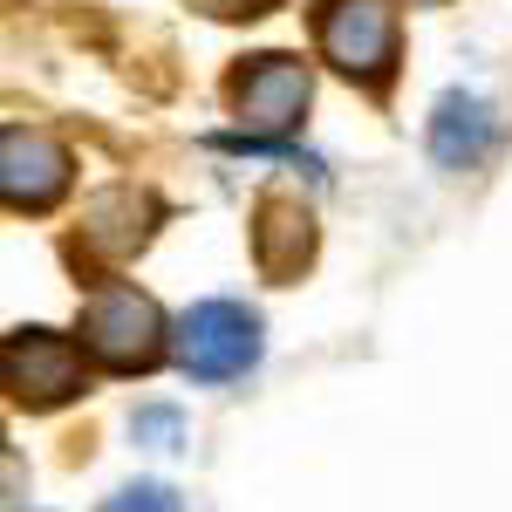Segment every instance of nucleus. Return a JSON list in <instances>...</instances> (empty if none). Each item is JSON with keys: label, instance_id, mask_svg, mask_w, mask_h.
<instances>
[{"label": "nucleus", "instance_id": "f257e3e1", "mask_svg": "<svg viewBox=\"0 0 512 512\" xmlns=\"http://www.w3.org/2000/svg\"><path fill=\"white\" fill-rule=\"evenodd\" d=\"M76 342L103 376H144L164 362V308L137 287V280H103L82 294Z\"/></svg>", "mask_w": 512, "mask_h": 512}, {"label": "nucleus", "instance_id": "f03ea898", "mask_svg": "<svg viewBox=\"0 0 512 512\" xmlns=\"http://www.w3.org/2000/svg\"><path fill=\"white\" fill-rule=\"evenodd\" d=\"M308 28H315V55L335 76H349L355 89L383 96L396 82V62H403V14H396V0H315Z\"/></svg>", "mask_w": 512, "mask_h": 512}, {"label": "nucleus", "instance_id": "7ed1b4c3", "mask_svg": "<svg viewBox=\"0 0 512 512\" xmlns=\"http://www.w3.org/2000/svg\"><path fill=\"white\" fill-rule=\"evenodd\" d=\"M308 96H315V76H308L301 55H287V48L239 55L233 76H226V110L239 117L233 137H246V144H280V137H294L301 117H308Z\"/></svg>", "mask_w": 512, "mask_h": 512}, {"label": "nucleus", "instance_id": "20e7f679", "mask_svg": "<svg viewBox=\"0 0 512 512\" xmlns=\"http://www.w3.org/2000/svg\"><path fill=\"white\" fill-rule=\"evenodd\" d=\"M164 219V198L144 192V185H110V192H96L89 205H82V233H69V267H82V274H96V287L103 280H117L123 260H137L144 253V239L158 233Z\"/></svg>", "mask_w": 512, "mask_h": 512}, {"label": "nucleus", "instance_id": "39448f33", "mask_svg": "<svg viewBox=\"0 0 512 512\" xmlns=\"http://www.w3.org/2000/svg\"><path fill=\"white\" fill-rule=\"evenodd\" d=\"M171 355H178V369L192 376V383H205V390H219V383H239L253 362H260V315L246 308V301H198L192 315L178 321V342H171Z\"/></svg>", "mask_w": 512, "mask_h": 512}, {"label": "nucleus", "instance_id": "423d86ee", "mask_svg": "<svg viewBox=\"0 0 512 512\" xmlns=\"http://www.w3.org/2000/svg\"><path fill=\"white\" fill-rule=\"evenodd\" d=\"M0 383L21 410H55V403L82 396L89 355L76 335H55V328L28 321V328H7V342H0Z\"/></svg>", "mask_w": 512, "mask_h": 512}, {"label": "nucleus", "instance_id": "0eeeda50", "mask_svg": "<svg viewBox=\"0 0 512 512\" xmlns=\"http://www.w3.org/2000/svg\"><path fill=\"white\" fill-rule=\"evenodd\" d=\"M76 185V151L62 137H48L35 123H7L0 130V198L21 219H48Z\"/></svg>", "mask_w": 512, "mask_h": 512}, {"label": "nucleus", "instance_id": "6e6552de", "mask_svg": "<svg viewBox=\"0 0 512 512\" xmlns=\"http://www.w3.org/2000/svg\"><path fill=\"white\" fill-rule=\"evenodd\" d=\"M253 267L274 287H294L315 267V212L301 205V192L274 185L253 198Z\"/></svg>", "mask_w": 512, "mask_h": 512}, {"label": "nucleus", "instance_id": "1a4fd4ad", "mask_svg": "<svg viewBox=\"0 0 512 512\" xmlns=\"http://www.w3.org/2000/svg\"><path fill=\"white\" fill-rule=\"evenodd\" d=\"M499 137H506L499 110L485 96H472V89H444L431 103V123H424V151L444 171H478V164L499 151Z\"/></svg>", "mask_w": 512, "mask_h": 512}, {"label": "nucleus", "instance_id": "9d476101", "mask_svg": "<svg viewBox=\"0 0 512 512\" xmlns=\"http://www.w3.org/2000/svg\"><path fill=\"white\" fill-rule=\"evenodd\" d=\"M137 444H151V451H178V437H185V417L171 410V403H151V410H137Z\"/></svg>", "mask_w": 512, "mask_h": 512}, {"label": "nucleus", "instance_id": "9b49d317", "mask_svg": "<svg viewBox=\"0 0 512 512\" xmlns=\"http://www.w3.org/2000/svg\"><path fill=\"white\" fill-rule=\"evenodd\" d=\"M103 512H185V499L171 485H158V478H144V485H123Z\"/></svg>", "mask_w": 512, "mask_h": 512}, {"label": "nucleus", "instance_id": "f8f14e48", "mask_svg": "<svg viewBox=\"0 0 512 512\" xmlns=\"http://www.w3.org/2000/svg\"><path fill=\"white\" fill-rule=\"evenodd\" d=\"M198 14H212V21H260V14H274L280 0H192Z\"/></svg>", "mask_w": 512, "mask_h": 512}]
</instances>
